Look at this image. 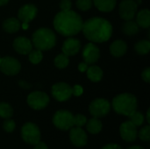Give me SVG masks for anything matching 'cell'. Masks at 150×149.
<instances>
[{"mask_svg":"<svg viewBox=\"0 0 150 149\" xmlns=\"http://www.w3.org/2000/svg\"><path fill=\"white\" fill-rule=\"evenodd\" d=\"M9 2V0H0V6H2V5H4V4H6L7 3Z\"/></svg>","mask_w":150,"mask_h":149,"instance_id":"40","label":"cell"},{"mask_svg":"<svg viewBox=\"0 0 150 149\" xmlns=\"http://www.w3.org/2000/svg\"><path fill=\"white\" fill-rule=\"evenodd\" d=\"M73 119L74 116L71 112L68 111H58L54 115L53 123L58 129L67 131L73 127Z\"/></svg>","mask_w":150,"mask_h":149,"instance_id":"6","label":"cell"},{"mask_svg":"<svg viewBox=\"0 0 150 149\" xmlns=\"http://www.w3.org/2000/svg\"><path fill=\"white\" fill-rule=\"evenodd\" d=\"M127 149H144L143 148H142V147H140V146H134V147H131V148H129Z\"/></svg>","mask_w":150,"mask_h":149,"instance_id":"42","label":"cell"},{"mask_svg":"<svg viewBox=\"0 0 150 149\" xmlns=\"http://www.w3.org/2000/svg\"><path fill=\"white\" fill-rule=\"evenodd\" d=\"M69 138L73 145L76 147H83L87 143V134L81 128V127H71L70 128V133H69Z\"/></svg>","mask_w":150,"mask_h":149,"instance_id":"14","label":"cell"},{"mask_svg":"<svg viewBox=\"0 0 150 149\" xmlns=\"http://www.w3.org/2000/svg\"><path fill=\"white\" fill-rule=\"evenodd\" d=\"M110 103L104 98H98L91 102L89 110L94 118H102L108 114L110 112Z\"/></svg>","mask_w":150,"mask_h":149,"instance_id":"8","label":"cell"},{"mask_svg":"<svg viewBox=\"0 0 150 149\" xmlns=\"http://www.w3.org/2000/svg\"><path fill=\"white\" fill-rule=\"evenodd\" d=\"M142 79L146 82V83H149L150 82V68H147L146 69L143 70L142 74Z\"/></svg>","mask_w":150,"mask_h":149,"instance_id":"36","label":"cell"},{"mask_svg":"<svg viewBox=\"0 0 150 149\" xmlns=\"http://www.w3.org/2000/svg\"><path fill=\"white\" fill-rule=\"evenodd\" d=\"M129 117V119H130V120L129 121H131L134 126H142V124H143V122H144V116L140 112H133L131 115H129L128 116Z\"/></svg>","mask_w":150,"mask_h":149,"instance_id":"29","label":"cell"},{"mask_svg":"<svg viewBox=\"0 0 150 149\" xmlns=\"http://www.w3.org/2000/svg\"><path fill=\"white\" fill-rule=\"evenodd\" d=\"M13 48L20 54H28L33 50V44L25 37H18L13 41Z\"/></svg>","mask_w":150,"mask_h":149,"instance_id":"16","label":"cell"},{"mask_svg":"<svg viewBox=\"0 0 150 149\" xmlns=\"http://www.w3.org/2000/svg\"><path fill=\"white\" fill-rule=\"evenodd\" d=\"M82 31L84 36L92 42L107 41L112 34L111 23L102 18H91L83 23Z\"/></svg>","mask_w":150,"mask_h":149,"instance_id":"1","label":"cell"},{"mask_svg":"<svg viewBox=\"0 0 150 149\" xmlns=\"http://www.w3.org/2000/svg\"><path fill=\"white\" fill-rule=\"evenodd\" d=\"M60 8L62 11H69L71 10V1L70 0H62L60 2Z\"/></svg>","mask_w":150,"mask_h":149,"instance_id":"34","label":"cell"},{"mask_svg":"<svg viewBox=\"0 0 150 149\" xmlns=\"http://www.w3.org/2000/svg\"><path fill=\"white\" fill-rule=\"evenodd\" d=\"M0 61H1V57H0Z\"/></svg>","mask_w":150,"mask_h":149,"instance_id":"45","label":"cell"},{"mask_svg":"<svg viewBox=\"0 0 150 149\" xmlns=\"http://www.w3.org/2000/svg\"><path fill=\"white\" fill-rule=\"evenodd\" d=\"M127 50V46L125 41L118 40L113 41L110 46V52L115 57H120L126 54Z\"/></svg>","mask_w":150,"mask_h":149,"instance_id":"18","label":"cell"},{"mask_svg":"<svg viewBox=\"0 0 150 149\" xmlns=\"http://www.w3.org/2000/svg\"><path fill=\"white\" fill-rule=\"evenodd\" d=\"M135 2H136V4H141V3H142V0H136Z\"/></svg>","mask_w":150,"mask_h":149,"instance_id":"44","label":"cell"},{"mask_svg":"<svg viewBox=\"0 0 150 149\" xmlns=\"http://www.w3.org/2000/svg\"><path fill=\"white\" fill-rule=\"evenodd\" d=\"M28 58L29 61L33 63V64H38L42 60V52L39 49L36 50H32L29 54H28Z\"/></svg>","mask_w":150,"mask_h":149,"instance_id":"28","label":"cell"},{"mask_svg":"<svg viewBox=\"0 0 150 149\" xmlns=\"http://www.w3.org/2000/svg\"><path fill=\"white\" fill-rule=\"evenodd\" d=\"M95 6L101 11L107 12L114 9L116 0H93Z\"/></svg>","mask_w":150,"mask_h":149,"instance_id":"22","label":"cell"},{"mask_svg":"<svg viewBox=\"0 0 150 149\" xmlns=\"http://www.w3.org/2000/svg\"><path fill=\"white\" fill-rule=\"evenodd\" d=\"M4 129L7 132V133H11L13 132V130L15 129V122L12 119H7L3 125Z\"/></svg>","mask_w":150,"mask_h":149,"instance_id":"33","label":"cell"},{"mask_svg":"<svg viewBox=\"0 0 150 149\" xmlns=\"http://www.w3.org/2000/svg\"><path fill=\"white\" fill-rule=\"evenodd\" d=\"M21 27V24L18 19L15 18H10L4 21L3 23V29L10 33H14L18 32Z\"/></svg>","mask_w":150,"mask_h":149,"instance_id":"19","label":"cell"},{"mask_svg":"<svg viewBox=\"0 0 150 149\" xmlns=\"http://www.w3.org/2000/svg\"><path fill=\"white\" fill-rule=\"evenodd\" d=\"M49 103L48 96L41 91H34L28 95L27 104L33 110H41L47 107Z\"/></svg>","mask_w":150,"mask_h":149,"instance_id":"7","label":"cell"},{"mask_svg":"<svg viewBox=\"0 0 150 149\" xmlns=\"http://www.w3.org/2000/svg\"><path fill=\"white\" fill-rule=\"evenodd\" d=\"M135 51L139 54H146L150 50V42L149 40H141L134 46Z\"/></svg>","mask_w":150,"mask_h":149,"instance_id":"25","label":"cell"},{"mask_svg":"<svg viewBox=\"0 0 150 149\" xmlns=\"http://www.w3.org/2000/svg\"><path fill=\"white\" fill-rule=\"evenodd\" d=\"M81 47V43L80 40L75 38H68L62 47V53L66 54L67 56H72L76 54Z\"/></svg>","mask_w":150,"mask_h":149,"instance_id":"17","label":"cell"},{"mask_svg":"<svg viewBox=\"0 0 150 149\" xmlns=\"http://www.w3.org/2000/svg\"><path fill=\"white\" fill-rule=\"evenodd\" d=\"M32 43L36 49L46 51L54 47L56 43V37L54 32L49 28H40L33 32Z\"/></svg>","mask_w":150,"mask_h":149,"instance_id":"4","label":"cell"},{"mask_svg":"<svg viewBox=\"0 0 150 149\" xmlns=\"http://www.w3.org/2000/svg\"><path fill=\"white\" fill-rule=\"evenodd\" d=\"M139 137L143 141H149L150 140V126H146L139 133Z\"/></svg>","mask_w":150,"mask_h":149,"instance_id":"32","label":"cell"},{"mask_svg":"<svg viewBox=\"0 0 150 149\" xmlns=\"http://www.w3.org/2000/svg\"><path fill=\"white\" fill-rule=\"evenodd\" d=\"M37 14V8L32 4L23 5L18 11V18L23 23H28L32 21Z\"/></svg>","mask_w":150,"mask_h":149,"instance_id":"15","label":"cell"},{"mask_svg":"<svg viewBox=\"0 0 150 149\" xmlns=\"http://www.w3.org/2000/svg\"><path fill=\"white\" fill-rule=\"evenodd\" d=\"M21 136L25 142L30 145H35L40 140V132L35 124L28 122L22 126Z\"/></svg>","mask_w":150,"mask_h":149,"instance_id":"5","label":"cell"},{"mask_svg":"<svg viewBox=\"0 0 150 149\" xmlns=\"http://www.w3.org/2000/svg\"><path fill=\"white\" fill-rule=\"evenodd\" d=\"M149 114H150V111L149 110V111H148V112H147V121H148V123H150Z\"/></svg>","mask_w":150,"mask_h":149,"instance_id":"43","label":"cell"},{"mask_svg":"<svg viewBox=\"0 0 150 149\" xmlns=\"http://www.w3.org/2000/svg\"><path fill=\"white\" fill-rule=\"evenodd\" d=\"M34 149H48L47 145L44 143V142H41V141H39L37 144L34 145Z\"/></svg>","mask_w":150,"mask_h":149,"instance_id":"39","label":"cell"},{"mask_svg":"<svg viewBox=\"0 0 150 149\" xmlns=\"http://www.w3.org/2000/svg\"><path fill=\"white\" fill-rule=\"evenodd\" d=\"M21 68V65L18 60L11 56H5L1 58L0 70L7 76L17 75Z\"/></svg>","mask_w":150,"mask_h":149,"instance_id":"9","label":"cell"},{"mask_svg":"<svg viewBox=\"0 0 150 149\" xmlns=\"http://www.w3.org/2000/svg\"><path fill=\"white\" fill-rule=\"evenodd\" d=\"M88 68V64L86 62H81L78 65V69L81 72H85Z\"/></svg>","mask_w":150,"mask_h":149,"instance_id":"38","label":"cell"},{"mask_svg":"<svg viewBox=\"0 0 150 149\" xmlns=\"http://www.w3.org/2000/svg\"><path fill=\"white\" fill-rule=\"evenodd\" d=\"M136 23L142 28H149L150 25V11L149 9H143L137 14Z\"/></svg>","mask_w":150,"mask_h":149,"instance_id":"20","label":"cell"},{"mask_svg":"<svg viewBox=\"0 0 150 149\" xmlns=\"http://www.w3.org/2000/svg\"><path fill=\"white\" fill-rule=\"evenodd\" d=\"M54 65L55 67H57L58 68H66L69 63V56H67L66 54H64L63 53L62 54H58L55 58H54Z\"/></svg>","mask_w":150,"mask_h":149,"instance_id":"26","label":"cell"},{"mask_svg":"<svg viewBox=\"0 0 150 149\" xmlns=\"http://www.w3.org/2000/svg\"><path fill=\"white\" fill-rule=\"evenodd\" d=\"M120 133L121 138L127 142H133L136 140L137 137L136 126H134L131 121H126L123 124H121L120 127Z\"/></svg>","mask_w":150,"mask_h":149,"instance_id":"12","label":"cell"},{"mask_svg":"<svg viewBox=\"0 0 150 149\" xmlns=\"http://www.w3.org/2000/svg\"><path fill=\"white\" fill-rule=\"evenodd\" d=\"M87 130L92 134H97L102 130V123L98 118L91 119L87 123Z\"/></svg>","mask_w":150,"mask_h":149,"instance_id":"24","label":"cell"},{"mask_svg":"<svg viewBox=\"0 0 150 149\" xmlns=\"http://www.w3.org/2000/svg\"><path fill=\"white\" fill-rule=\"evenodd\" d=\"M87 76L88 78L94 83L99 82L103 77V70L96 65L91 66L87 68Z\"/></svg>","mask_w":150,"mask_h":149,"instance_id":"21","label":"cell"},{"mask_svg":"<svg viewBox=\"0 0 150 149\" xmlns=\"http://www.w3.org/2000/svg\"><path fill=\"white\" fill-rule=\"evenodd\" d=\"M73 123H74V126H78V127H82L87 123V119L84 115L78 114L76 116H74Z\"/></svg>","mask_w":150,"mask_h":149,"instance_id":"31","label":"cell"},{"mask_svg":"<svg viewBox=\"0 0 150 149\" xmlns=\"http://www.w3.org/2000/svg\"><path fill=\"white\" fill-rule=\"evenodd\" d=\"M92 0H76V4L81 11H88L92 6Z\"/></svg>","mask_w":150,"mask_h":149,"instance_id":"30","label":"cell"},{"mask_svg":"<svg viewBox=\"0 0 150 149\" xmlns=\"http://www.w3.org/2000/svg\"><path fill=\"white\" fill-rule=\"evenodd\" d=\"M113 110L118 113L125 116H129L136 111L137 99L129 93H123L115 97L112 100Z\"/></svg>","mask_w":150,"mask_h":149,"instance_id":"3","label":"cell"},{"mask_svg":"<svg viewBox=\"0 0 150 149\" xmlns=\"http://www.w3.org/2000/svg\"><path fill=\"white\" fill-rule=\"evenodd\" d=\"M138 4L134 0H124L120 3L119 11L120 16L124 20H131L136 14Z\"/></svg>","mask_w":150,"mask_h":149,"instance_id":"11","label":"cell"},{"mask_svg":"<svg viewBox=\"0 0 150 149\" xmlns=\"http://www.w3.org/2000/svg\"><path fill=\"white\" fill-rule=\"evenodd\" d=\"M102 149H122L121 147L118 144H108L105 145Z\"/></svg>","mask_w":150,"mask_h":149,"instance_id":"37","label":"cell"},{"mask_svg":"<svg viewBox=\"0 0 150 149\" xmlns=\"http://www.w3.org/2000/svg\"><path fill=\"white\" fill-rule=\"evenodd\" d=\"M28 26H29V24L28 23H23V25H22V27H23L24 30H26L28 28Z\"/></svg>","mask_w":150,"mask_h":149,"instance_id":"41","label":"cell"},{"mask_svg":"<svg viewBox=\"0 0 150 149\" xmlns=\"http://www.w3.org/2000/svg\"><path fill=\"white\" fill-rule=\"evenodd\" d=\"M13 114L11 106L6 103H0V117L4 119H10Z\"/></svg>","mask_w":150,"mask_h":149,"instance_id":"27","label":"cell"},{"mask_svg":"<svg viewBox=\"0 0 150 149\" xmlns=\"http://www.w3.org/2000/svg\"><path fill=\"white\" fill-rule=\"evenodd\" d=\"M83 23L80 15L71 10L58 12L54 19V29L63 36L77 34L82 30Z\"/></svg>","mask_w":150,"mask_h":149,"instance_id":"2","label":"cell"},{"mask_svg":"<svg viewBox=\"0 0 150 149\" xmlns=\"http://www.w3.org/2000/svg\"><path fill=\"white\" fill-rule=\"evenodd\" d=\"M122 31L125 34L132 36L139 32V25L136 21H134L133 19L126 20V22L122 25Z\"/></svg>","mask_w":150,"mask_h":149,"instance_id":"23","label":"cell"},{"mask_svg":"<svg viewBox=\"0 0 150 149\" xmlns=\"http://www.w3.org/2000/svg\"><path fill=\"white\" fill-rule=\"evenodd\" d=\"M100 56L99 48L93 43H88L83 51V58L87 64H93L98 61Z\"/></svg>","mask_w":150,"mask_h":149,"instance_id":"13","label":"cell"},{"mask_svg":"<svg viewBox=\"0 0 150 149\" xmlns=\"http://www.w3.org/2000/svg\"><path fill=\"white\" fill-rule=\"evenodd\" d=\"M52 96L59 102L67 101L72 96V88L66 83H57L52 87Z\"/></svg>","mask_w":150,"mask_h":149,"instance_id":"10","label":"cell"},{"mask_svg":"<svg viewBox=\"0 0 150 149\" xmlns=\"http://www.w3.org/2000/svg\"><path fill=\"white\" fill-rule=\"evenodd\" d=\"M83 90L82 86H80V85H78V84L75 85V86L73 87V89H72V95H74V96H76V97L81 96V95L83 94Z\"/></svg>","mask_w":150,"mask_h":149,"instance_id":"35","label":"cell"}]
</instances>
